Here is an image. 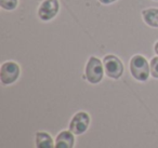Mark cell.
Masks as SVG:
<instances>
[{"label": "cell", "instance_id": "cell-5", "mask_svg": "<svg viewBox=\"0 0 158 148\" xmlns=\"http://www.w3.org/2000/svg\"><path fill=\"white\" fill-rule=\"evenodd\" d=\"M90 124V116L85 111H79L73 117L69 123V131L73 134H84Z\"/></svg>", "mask_w": 158, "mask_h": 148}, {"label": "cell", "instance_id": "cell-4", "mask_svg": "<svg viewBox=\"0 0 158 148\" xmlns=\"http://www.w3.org/2000/svg\"><path fill=\"white\" fill-rule=\"evenodd\" d=\"M20 66L15 62H6L1 65L0 69V80L3 84H12L20 77Z\"/></svg>", "mask_w": 158, "mask_h": 148}, {"label": "cell", "instance_id": "cell-12", "mask_svg": "<svg viewBox=\"0 0 158 148\" xmlns=\"http://www.w3.org/2000/svg\"><path fill=\"white\" fill-rule=\"evenodd\" d=\"M99 1L102 3V5H110V3L115 2V1H117V0H99Z\"/></svg>", "mask_w": 158, "mask_h": 148}, {"label": "cell", "instance_id": "cell-1", "mask_svg": "<svg viewBox=\"0 0 158 148\" xmlns=\"http://www.w3.org/2000/svg\"><path fill=\"white\" fill-rule=\"evenodd\" d=\"M130 72L138 81H146L151 74V66L143 55L136 54L130 60Z\"/></svg>", "mask_w": 158, "mask_h": 148}, {"label": "cell", "instance_id": "cell-10", "mask_svg": "<svg viewBox=\"0 0 158 148\" xmlns=\"http://www.w3.org/2000/svg\"><path fill=\"white\" fill-rule=\"evenodd\" d=\"M19 5V0H0V7L7 11H12Z\"/></svg>", "mask_w": 158, "mask_h": 148}, {"label": "cell", "instance_id": "cell-14", "mask_svg": "<svg viewBox=\"0 0 158 148\" xmlns=\"http://www.w3.org/2000/svg\"><path fill=\"white\" fill-rule=\"evenodd\" d=\"M154 1H158V0H154Z\"/></svg>", "mask_w": 158, "mask_h": 148}, {"label": "cell", "instance_id": "cell-11", "mask_svg": "<svg viewBox=\"0 0 158 148\" xmlns=\"http://www.w3.org/2000/svg\"><path fill=\"white\" fill-rule=\"evenodd\" d=\"M149 66H151V75L154 78L157 79L158 78V56H155L152 59L151 63H149Z\"/></svg>", "mask_w": 158, "mask_h": 148}, {"label": "cell", "instance_id": "cell-13", "mask_svg": "<svg viewBox=\"0 0 158 148\" xmlns=\"http://www.w3.org/2000/svg\"><path fill=\"white\" fill-rule=\"evenodd\" d=\"M154 51H155V53L158 55V41L155 43V46H154Z\"/></svg>", "mask_w": 158, "mask_h": 148}, {"label": "cell", "instance_id": "cell-2", "mask_svg": "<svg viewBox=\"0 0 158 148\" xmlns=\"http://www.w3.org/2000/svg\"><path fill=\"white\" fill-rule=\"evenodd\" d=\"M86 78L92 84L101 82L104 75V66L103 63L98 57L91 56L86 65Z\"/></svg>", "mask_w": 158, "mask_h": 148}, {"label": "cell", "instance_id": "cell-7", "mask_svg": "<svg viewBox=\"0 0 158 148\" xmlns=\"http://www.w3.org/2000/svg\"><path fill=\"white\" fill-rule=\"evenodd\" d=\"M75 138L70 131H62L55 139V148H73Z\"/></svg>", "mask_w": 158, "mask_h": 148}, {"label": "cell", "instance_id": "cell-8", "mask_svg": "<svg viewBox=\"0 0 158 148\" xmlns=\"http://www.w3.org/2000/svg\"><path fill=\"white\" fill-rule=\"evenodd\" d=\"M142 16L144 22L148 26L158 28V9L155 8H149L142 11Z\"/></svg>", "mask_w": 158, "mask_h": 148}, {"label": "cell", "instance_id": "cell-3", "mask_svg": "<svg viewBox=\"0 0 158 148\" xmlns=\"http://www.w3.org/2000/svg\"><path fill=\"white\" fill-rule=\"evenodd\" d=\"M103 66L106 76L112 79H119L123 74V64L116 55L108 54L104 56Z\"/></svg>", "mask_w": 158, "mask_h": 148}, {"label": "cell", "instance_id": "cell-6", "mask_svg": "<svg viewBox=\"0 0 158 148\" xmlns=\"http://www.w3.org/2000/svg\"><path fill=\"white\" fill-rule=\"evenodd\" d=\"M60 10V3L57 0H44L38 8V16L44 22H48L56 16Z\"/></svg>", "mask_w": 158, "mask_h": 148}, {"label": "cell", "instance_id": "cell-9", "mask_svg": "<svg viewBox=\"0 0 158 148\" xmlns=\"http://www.w3.org/2000/svg\"><path fill=\"white\" fill-rule=\"evenodd\" d=\"M36 146L37 148H54L52 137L47 132H38L36 134Z\"/></svg>", "mask_w": 158, "mask_h": 148}]
</instances>
